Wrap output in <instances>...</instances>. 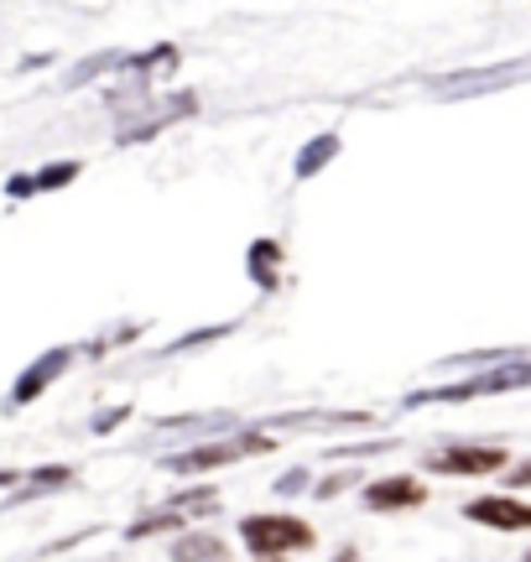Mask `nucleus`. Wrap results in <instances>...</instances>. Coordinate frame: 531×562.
Listing matches in <instances>:
<instances>
[{
	"instance_id": "nucleus-1",
	"label": "nucleus",
	"mask_w": 531,
	"mask_h": 562,
	"mask_svg": "<svg viewBox=\"0 0 531 562\" xmlns=\"http://www.w3.org/2000/svg\"><path fill=\"white\" fill-rule=\"evenodd\" d=\"M313 532L302 526V521H292V515H250L245 521V547H256V552H287V547H308Z\"/></svg>"
},
{
	"instance_id": "nucleus-2",
	"label": "nucleus",
	"mask_w": 531,
	"mask_h": 562,
	"mask_svg": "<svg viewBox=\"0 0 531 562\" xmlns=\"http://www.w3.org/2000/svg\"><path fill=\"white\" fill-rule=\"evenodd\" d=\"M506 464V453H495V448H459V453H437L433 468L443 474H490V468Z\"/></svg>"
},
{
	"instance_id": "nucleus-3",
	"label": "nucleus",
	"mask_w": 531,
	"mask_h": 562,
	"mask_svg": "<svg viewBox=\"0 0 531 562\" xmlns=\"http://www.w3.org/2000/svg\"><path fill=\"white\" fill-rule=\"evenodd\" d=\"M422 485L417 479H381V485H370L365 500L375 505V511H402V505H422Z\"/></svg>"
},
{
	"instance_id": "nucleus-4",
	"label": "nucleus",
	"mask_w": 531,
	"mask_h": 562,
	"mask_svg": "<svg viewBox=\"0 0 531 562\" xmlns=\"http://www.w3.org/2000/svg\"><path fill=\"white\" fill-rule=\"evenodd\" d=\"M474 521L484 526H506V532H527L531 526V511L527 505H516V500H474Z\"/></svg>"
},
{
	"instance_id": "nucleus-5",
	"label": "nucleus",
	"mask_w": 531,
	"mask_h": 562,
	"mask_svg": "<svg viewBox=\"0 0 531 562\" xmlns=\"http://www.w3.org/2000/svg\"><path fill=\"white\" fill-rule=\"evenodd\" d=\"M516 485H531V464L521 468V474H516Z\"/></svg>"
},
{
	"instance_id": "nucleus-6",
	"label": "nucleus",
	"mask_w": 531,
	"mask_h": 562,
	"mask_svg": "<svg viewBox=\"0 0 531 562\" xmlns=\"http://www.w3.org/2000/svg\"><path fill=\"white\" fill-rule=\"evenodd\" d=\"M527 562H531V558H527Z\"/></svg>"
}]
</instances>
